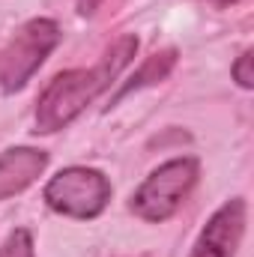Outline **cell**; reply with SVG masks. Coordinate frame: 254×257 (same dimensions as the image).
Returning a JSON list of instances; mask_svg holds the SVG:
<instances>
[{
  "instance_id": "1",
  "label": "cell",
  "mask_w": 254,
  "mask_h": 257,
  "mask_svg": "<svg viewBox=\"0 0 254 257\" xmlns=\"http://www.w3.org/2000/svg\"><path fill=\"white\" fill-rule=\"evenodd\" d=\"M135 54H138V36L126 33L99 57L96 66L66 69L60 75H54V81H48V87L42 90L36 102V132L51 135V132L66 128L75 117H81L84 108L96 102L120 78V72L132 63Z\"/></svg>"
},
{
  "instance_id": "2",
  "label": "cell",
  "mask_w": 254,
  "mask_h": 257,
  "mask_svg": "<svg viewBox=\"0 0 254 257\" xmlns=\"http://www.w3.org/2000/svg\"><path fill=\"white\" fill-rule=\"evenodd\" d=\"M197 174H200V165L191 156H180V159L159 165L129 197V209L138 218L153 221V224L168 221L194 189Z\"/></svg>"
},
{
  "instance_id": "3",
  "label": "cell",
  "mask_w": 254,
  "mask_h": 257,
  "mask_svg": "<svg viewBox=\"0 0 254 257\" xmlns=\"http://www.w3.org/2000/svg\"><path fill=\"white\" fill-rule=\"evenodd\" d=\"M60 39H63V33H60L57 21H51V18L24 21L12 33L6 48L0 51V90L3 93L21 90L39 72V66L48 60V54L60 45Z\"/></svg>"
},
{
  "instance_id": "4",
  "label": "cell",
  "mask_w": 254,
  "mask_h": 257,
  "mask_svg": "<svg viewBox=\"0 0 254 257\" xmlns=\"http://www.w3.org/2000/svg\"><path fill=\"white\" fill-rule=\"evenodd\" d=\"M111 194H114L111 180H108L102 171L72 165V168L57 171V174L48 180L42 197H45V203H48L54 212H60L66 218H81V221H87V218H96V215L105 212Z\"/></svg>"
},
{
  "instance_id": "5",
  "label": "cell",
  "mask_w": 254,
  "mask_h": 257,
  "mask_svg": "<svg viewBox=\"0 0 254 257\" xmlns=\"http://www.w3.org/2000/svg\"><path fill=\"white\" fill-rule=\"evenodd\" d=\"M245 236V200L230 197L203 224L189 257H236Z\"/></svg>"
},
{
  "instance_id": "6",
  "label": "cell",
  "mask_w": 254,
  "mask_h": 257,
  "mask_svg": "<svg viewBox=\"0 0 254 257\" xmlns=\"http://www.w3.org/2000/svg\"><path fill=\"white\" fill-rule=\"evenodd\" d=\"M48 168V153L36 147H9L0 153V200L30 189Z\"/></svg>"
},
{
  "instance_id": "7",
  "label": "cell",
  "mask_w": 254,
  "mask_h": 257,
  "mask_svg": "<svg viewBox=\"0 0 254 257\" xmlns=\"http://www.w3.org/2000/svg\"><path fill=\"white\" fill-rule=\"evenodd\" d=\"M177 66V51L174 48H165V51H156L153 57H147L144 63H141V69L129 78L126 84L117 90V96L111 99L114 105L123 99V96H129V93H135V90H144V87H150V84H159V81H165L168 75H171V69Z\"/></svg>"
},
{
  "instance_id": "8",
  "label": "cell",
  "mask_w": 254,
  "mask_h": 257,
  "mask_svg": "<svg viewBox=\"0 0 254 257\" xmlns=\"http://www.w3.org/2000/svg\"><path fill=\"white\" fill-rule=\"evenodd\" d=\"M0 257H36L30 230H27V227H15V230L0 242Z\"/></svg>"
},
{
  "instance_id": "9",
  "label": "cell",
  "mask_w": 254,
  "mask_h": 257,
  "mask_svg": "<svg viewBox=\"0 0 254 257\" xmlns=\"http://www.w3.org/2000/svg\"><path fill=\"white\" fill-rule=\"evenodd\" d=\"M230 75H233V81H236L242 90H251V87H254V75H251V48H245V51L236 57V63L230 66Z\"/></svg>"
},
{
  "instance_id": "10",
  "label": "cell",
  "mask_w": 254,
  "mask_h": 257,
  "mask_svg": "<svg viewBox=\"0 0 254 257\" xmlns=\"http://www.w3.org/2000/svg\"><path fill=\"white\" fill-rule=\"evenodd\" d=\"M75 6H78V12H81V15H87V18H90V15L102 6V0H75Z\"/></svg>"
},
{
  "instance_id": "11",
  "label": "cell",
  "mask_w": 254,
  "mask_h": 257,
  "mask_svg": "<svg viewBox=\"0 0 254 257\" xmlns=\"http://www.w3.org/2000/svg\"><path fill=\"white\" fill-rule=\"evenodd\" d=\"M212 3H218V6H227V3H236V0H212Z\"/></svg>"
}]
</instances>
